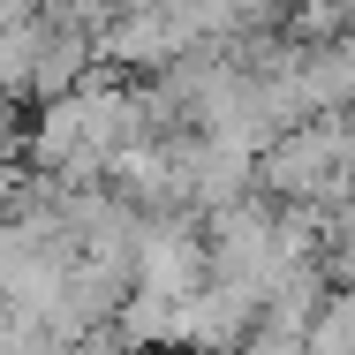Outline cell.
Here are the masks:
<instances>
[{
  "label": "cell",
  "instance_id": "3",
  "mask_svg": "<svg viewBox=\"0 0 355 355\" xmlns=\"http://www.w3.org/2000/svg\"><path fill=\"white\" fill-rule=\"evenodd\" d=\"M8 151H15V129H8V114H0V159H8Z\"/></svg>",
  "mask_w": 355,
  "mask_h": 355
},
{
  "label": "cell",
  "instance_id": "2",
  "mask_svg": "<svg viewBox=\"0 0 355 355\" xmlns=\"http://www.w3.org/2000/svg\"><path fill=\"white\" fill-rule=\"evenodd\" d=\"M302 355H355V287L325 295V310H318L310 333H302Z\"/></svg>",
  "mask_w": 355,
  "mask_h": 355
},
{
  "label": "cell",
  "instance_id": "1",
  "mask_svg": "<svg viewBox=\"0 0 355 355\" xmlns=\"http://www.w3.org/2000/svg\"><path fill=\"white\" fill-rule=\"evenodd\" d=\"M137 137H144V106L137 98H129V91H106V83H83V91H61V98L46 106L38 159L83 189V174H106Z\"/></svg>",
  "mask_w": 355,
  "mask_h": 355
}]
</instances>
